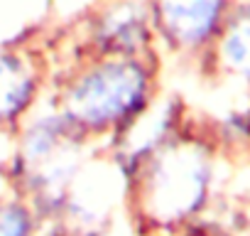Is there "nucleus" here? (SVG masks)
Instances as JSON below:
<instances>
[{
	"mask_svg": "<svg viewBox=\"0 0 250 236\" xmlns=\"http://www.w3.org/2000/svg\"><path fill=\"white\" fill-rule=\"evenodd\" d=\"M42 91V71L22 52H0V131L15 128Z\"/></svg>",
	"mask_w": 250,
	"mask_h": 236,
	"instance_id": "5",
	"label": "nucleus"
},
{
	"mask_svg": "<svg viewBox=\"0 0 250 236\" xmlns=\"http://www.w3.org/2000/svg\"><path fill=\"white\" fill-rule=\"evenodd\" d=\"M150 57H86L59 79L54 108L86 138H118L157 101Z\"/></svg>",
	"mask_w": 250,
	"mask_h": 236,
	"instance_id": "1",
	"label": "nucleus"
},
{
	"mask_svg": "<svg viewBox=\"0 0 250 236\" xmlns=\"http://www.w3.org/2000/svg\"><path fill=\"white\" fill-rule=\"evenodd\" d=\"M206 54H211L213 69L221 76L250 89V0L233 3Z\"/></svg>",
	"mask_w": 250,
	"mask_h": 236,
	"instance_id": "6",
	"label": "nucleus"
},
{
	"mask_svg": "<svg viewBox=\"0 0 250 236\" xmlns=\"http://www.w3.org/2000/svg\"><path fill=\"white\" fill-rule=\"evenodd\" d=\"M157 40L150 0H105L88 18L79 42L86 57H150Z\"/></svg>",
	"mask_w": 250,
	"mask_h": 236,
	"instance_id": "3",
	"label": "nucleus"
},
{
	"mask_svg": "<svg viewBox=\"0 0 250 236\" xmlns=\"http://www.w3.org/2000/svg\"><path fill=\"white\" fill-rule=\"evenodd\" d=\"M155 32L177 52H208L233 0H150Z\"/></svg>",
	"mask_w": 250,
	"mask_h": 236,
	"instance_id": "4",
	"label": "nucleus"
},
{
	"mask_svg": "<svg viewBox=\"0 0 250 236\" xmlns=\"http://www.w3.org/2000/svg\"><path fill=\"white\" fill-rule=\"evenodd\" d=\"M71 236H101V234H96V231H76V234H71Z\"/></svg>",
	"mask_w": 250,
	"mask_h": 236,
	"instance_id": "8",
	"label": "nucleus"
},
{
	"mask_svg": "<svg viewBox=\"0 0 250 236\" xmlns=\"http://www.w3.org/2000/svg\"><path fill=\"white\" fill-rule=\"evenodd\" d=\"M135 219L160 231H182L204 212L211 182V143L179 128L128 177Z\"/></svg>",
	"mask_w": 250,
	"mask_h": 236,
	"instance_id": "2",
	"label": "nucleus"
},
{
	"mask_svg": "<svg viewBox=\"0 0 250 236\" xmlns=\"http://www.w3.org/2000/svg\"><path fill=\"white\" fill-rule=\"evenodd\" d=\"M37 231V209L20 197L0 199V236H35Z\"/></svg>",
	"mask_w": 250,
	"mask_h": 236,
	"instance_id": "7",
	"label": "nucleus"
}]
</instances>
